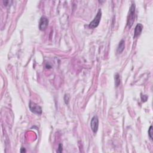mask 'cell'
<instances>
[{
  "label": "cell",
  "mask_w": 153,
  "mask_h": 153,
  "mask_svg": "<svg viewBox=\"0 0 153 153\" xmlns=\"http://www.w3.org/2000/svg\"><path fill=\"white\" fill-rule=\"evenodd\" d=\"M135 4L133 3L132 5L130 6L129 9V15L128 17V21H127V26L129 28H130L133 26L135 22Z\"/></svg>",
  "instance_id": "6da1fadb"
},
{
  "label": "cell",
  "mask_w": 153,
  "mask_h": 153,
  "mask_svg": "<svg viewBox=\"0 0 153 153\" xmlns=\"http://www.w3.org/2000/svg\"><path fill=\"white\" fill-rule=\"evenodd\" d=\"M101 17H102V11H101V9H99L94 19H93L90 23V24H89V27L92 29L96 28L99 25V23H100Z\"/></svg>",
  "instance_id": "7a4b0ae2"
},
{
  "label": "cell",
  "mask_w": 153,
  "mask_h": 153,
  "mask_svg": "<svg viewBox=\"0 0 153 153\" xmlns=\"http://www.w3.org/2000/svg\"><path fill=\"white\" fill-rule=\"evenodd\" d=\"M29 107L31 112L34 113V114H41L42 113V109H41V107H39V105H38L34 102H32V101L29 102Z\"/></svg>",
  "instance_id": "3957f363"
},
{
  "label": "cell",
  "mask_w": 153,
  "mask_h": 153,
  "mask_svg": "<svg viewBox=\"0 0 153 153\" xmlns=\"http://www.w3.org/2000/svg\"><path fill=\"white\" fill-rule=\"evenodd\" d=\"M90 127L93 132H97L99 128V119L98 116H95L92 118L90 122Z\"/></svg>",
  "instance_id": "277c9868"
},
{
  "label": "cell",
  "mask_w": 153,
  "mask_h": 153,
  "mask_svg": "<svg viewBox=\"0 0 153 153\" xmlns=\"http://www.w3.org/2000/svg\"><path fill=\"white\" fill-rule=\"evenodd\" d=\"M49 25V20L45 16H42L41 17L39 23V29L41 31H44L46 29L47 26Z\"/></svg>",
  "instance_id": "5b68a950"
},
{
  "label": "cell",
  "mask_w": 153,
  "mask_h": 153,
  "mask_svg": "<svg viewBox=\"0 0 153 153\" xmlns=\"http://www.w3.org/2000/svg\"><path fill=\"white\" fill-rule=\"evenodd\" d=\"M143 25L141 23H138L136 26L135 29V33H134V38L138 37L141 35V32H142V29H143Z\"/></svg>",
  "instance_id": "8992f818"
},
{
  "label": "cell",
  "mask_w": 153,
  "mask_h": 153,
  "mask_svg": "<svg viewBox=\"0 0 153 153\" xmlns=\"http://www.w3.org/2000/svg\"><path fill=\"white\" fill-rule=\"evenodd\" d=\"M125 48V41L124 40H122L120 41V43H119L118 48H117V53H122L123 50H124Z\"/></svg>",
  "instance_id": "52a82bcc"
},
{
  "label": "cell",
  "mask_w": 153,
  "mask_h": 153,
  "mask_svg": "<svg viewBox=\"0 0 153 153\" xmlns=\"http://www.w3.org/2000/svg\"><path fill=\"white\" fill-rule=\"evenodd\" d=\"M114 79H115V84H116V86L118 87L119 85L120 84V82H121L120 77L118 74H116L115 75Z\"/></svg>",
  "instance_id": "ba28073f"
},
{
  "label": "cell",
  "mask_w": 153,
  "mask_h": 153,
  "mask_svg": "<svg viewBox=\"0 0 153 153\" xmlns=\"http://www.w3.org/2000/svg\"><path fill=\"white\" fill-rule=\"evenodd\" d=\"M148 135L150 136L151 139H152V126H151L148 130Z\"/></svg>",
  "instance_id": "9c48e42d"
},
{
  "label": "cell",
  "mask_w": 153,
  "mask_h": 153,
  "mask_svg": "<svg viewBox=\"0 0 153 153\" xmlns=\"http://www.w3.org/2000/svg\"><path fill=\"white\" fill-rule=\"evenodd\" d=\"M65 102L66 103V104H68V102H69V96H68V95H66L65 96Z\"/></svg>",
  "instance_id": "30bf717a"
},
{
  "label": "cell",
  "mask_w": 153,
  "mask_h": 153,
  "mask_svg": "<svg viewBox=\"0 0 153 153\" xmlns=\"http://www.w3.org/2000/svg\"><path fill=\"white\" fill-rule=\"evenodd\" d=\"M62 151V144H60L59 146V150H57V152H61Z\"/></svg>",
  "instance_id": "8fae6325"
},
{
  "label": "cell",
  "mask_w": 153,
  "mask_h": 153,
  "mask_svg": "<svg viewBox=\"0 0 153 153\" xmlns=\"http://www.w3.org/2000/svg\"><path fill=\"white\" fill-rule=\"evenodd\" d=\"M21 152H26V150H25V148H21Z\"/></svg>",
  "instance_id": "7c38bea8"
}]
</instances>
